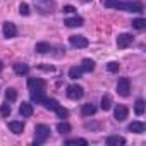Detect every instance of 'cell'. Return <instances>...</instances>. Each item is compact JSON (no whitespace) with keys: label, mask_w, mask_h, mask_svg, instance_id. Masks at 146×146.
Listing matches in <instances>:
<instances>
[{"label":"cell","mask_w":146,"mask_h":146,"mask_svg":"<svg viewBox=\"0 0 146 146\" xmlns=\"http://www.w3.org/2000/svg\"><path fill=\"white\" fill-rule=\"evenodd\" d=\"M81 69H83V72H91V70L95 69V62H93L91 58H83Z\"/></svg>","instance_id":"ffe728a7"},{"label":"cell","mask_w":146,"mask_h":146,"mask_svg":"<svg viewBox=\"0 0 146 146\" xmlns=\"http://www.w3.org/2000/svg\"><path fill=\"white\" fill-rule=\"evenodd\" d=\"M14 72L17 76H26L29 72V65L24 62H17V64H14Z\"/></svg>","instance_id":"7c38bea8"},{"label":"cell","mask_w":146,"mask_h":146,"mask_svg":"<svg viewBox=\"0 0 146 146\" xmlns=\"http://www.w3.org/2000/svg\"><path fill=\"white\" fill-rule=\"evenodd\" d=\"M19 12H21V16H29V5L28 4H21L19 5Z\"/></svg>","instance_id":"1f68e13d"},{"label":"cell","mask_w":146,"mask_h":146,"mask_svg":"<svg viewBox=\"0 0 146 146\" xmlns=\"http://www.w3.org/2000/svg\"><path fill=\"white\" fill-rule=\"evenodd\" d=\"M2 70H4V62L0 60V72H2Z\"/></svg>","instance_id":"836d02e7"},{"label":"cell","mask_w":146,"mask_h":146,"mask_svg":"<svg viewBox=\"0 0 146 146\" xmlns=\"http://www.w3.org/2000/svg\"><path fill=\"white\" fill-rule=\"evenodd\" d=\"M83 2H90V0H83Z\"/></svg>","instance_id":"e575fe53"},{"label":"cell","mask_w":146,"mask_h":146,"mask_svg":"<svg viewBox=\"0 0 146 146\" xmlns=\"http://www.w3.org/2000/svg\"><path fill=\"white\" fill-rule=\"evenodd\" d=\"M19 113L23 117H31L33 115V105L28 103V102H23V105L19 107Z\"/></svg>","instance_id":"5bb4252c"},{"label":"cell","mask_w":146,"mask_h":146,"mask_svg":"<svg viewBox=\"0 0 146 146\" xmlns=\"http://www.w3.org/2000/svg\"><path fill=\"white\" fill-rule=\"evenodd\" d=\"M83 95H84L83 86H79V84H70V86H67V96L70 100H79V98H83Z\"/></svg>","instance_id":"277c9868"},{"label":"cell","mask_w":146,"mask_h":146,"mask_svg":"<svg viewBox=\"0 0 146 146\" xmlns=\"http://www.w3.org/2000/svg\"><path fill=\"white\" fill-rule=\"evenodd\" d=\"M107 5L117 7V9L127 11V12H143L144 11V5L141 2H113V0H107Z\"/></svg>","instance_id":"6da1fadb"},{"label":"cell","mask_w":146,"mask_h":146,"mask_svg":"<svg viewBox=\"0 0 146 146\" xmlns=\"http://www.w3.org/2000/svg\"><path fill=\"white\" fill-rule=\"evenodd\" d=\"M9 129L14 132V134H21L24 131V124L21 120H11L9 122Z\"/></svg>","instance_id":"9a60e30c"},{"label":"cell","mask_w":146,"mask_h":146,"mask_svg":"<svg viewBox=\"0 0 146 146\" xmlns=\"http://www.w3.org/2000/svg\"><path fill=\"white\" fill-rule=\"evenodd\" d=\"M28 88H29V91H45L46 83L40 78H29L28 79Z\"/></svg>","instance_id":"5b68a950"},{"label":"cell","mask_w":146,"mask_h":146,"mask_svg":"<svg viewBox=\"0 0 146 146\" xmlns=\"http://www.w3.org/2000/svg\"><path fill=\"white\" fill-rule=\"evenodd\" d=\"M36 9L41 14H50L55 11V2L53 0H36Z\"/></svg>","instance_id":"3957f363"},{"label":"cell","mask_w":146,"mask_h":146,"mask_svg":"<svg viewBox=\"0 0 146 146\" xmlns=\"http://www.w3.org/2000/svg\"><path fill=\"white\" fill-rule=\"evenodd\" d=\"M64 23H65V26H69V28H79V26L84 24V19H83L81 16H74V17L65 19Z\"/></svg>","instance_id":"8fae6325"},{"label":"cell","mask_w":146,"mask_h":146,"mask_svg":"<svg viewBox=\"0 0 146 146\" xmlns=\"http://www.w3.org/2000/svg\"><path fill=\"white\" fill-rule=\"evenodd\" d=\"M55 112H57L58 119H67V117H69V110H67V108H64V107H60V105L55 108Z\"/></svg>","instance_id":"f1b7e54d"},{"label":"cell","mask_w":146,"mask_h":146,"mask_svg":"<svg viewBox=\"0 0 146 146\" xmlns=\"http://www.w3.org/2000/svg\"><path fill=\"white\" fill-rule=\"evenodd\" d=\"M95 112H96V107H95L93 103H86V105H83V108H81V113H83L84 117L95 115Z\"/></svg>","instance_id":"e0dca14e"},{"label":"cell","mask_w":146,"mask_h":146,"mask_svg":"<svg viewBox=\"0 0 146 146\" xmlns=\"http://www.w3.org/2000/svg\"><path fill=\"white\" fill-rule=\"evenodd\" d=\"M127 129L131 131V132H136V134H139V132H144V129H146V125L143 124V122H131L129 125H127Z\"/></svg>","instance_id":"2e32d148"},{"label":"cell","mask_w":146,"mask_h":146,"mask_svg":"<svg viewBox=\"0 0 146 146\" xmlns=\"http://www.w3.org/2000/svg\"><path fill=\"white\" fill-rule=\"evenodd\" d=\"M127 113H129V108H127L125 105H117L115 110H113V117H115V120H119V122L125 120V119H127Z\"/></svg>","instance_id":"9c48e42d"},{"label":"cell","mask_w":146,"mask_h":146,"mask_svg":"<svg viewBox=\"0 0 146 146\" xmlns=\"http://www.w3.org/2000/svg\"><path fill=\"white\" fill-rule=\"evenodd\" d=\"M65 144H67V146H70V144H83V146H86L88 141H86V139H81V137H74V139H67Z\"/></svg>","instance_id":"4316f807"},{"label":"cell","mask_w":146,"mask_h":146,"mask_svg":"<svg viewBox=\"0 0 146 146\" xmlns=\"http://www.w3.org/2000/svg\"><path fill=\"white\" fill-rule=\"evenodd\" d=\"M35 50H36L38 53H46V52L52 50V46H50V43H46V41H40V43H36Z\"/></svg>","instance_id":"d6986e66"},{"label":"cell","mask_w":146,"mask_h":146,"mask_svg":"<svg viewBox=\"0 0 146 146\" xmlns=\"http://www.w3.org/2000/svg\"><path fill=\"white\" fill-rule=\"evenodd\" d=\"M131 24H132V28H136V29H139V31L146 29V19H143V17H137V19H134Z\"/></svg>","instance_id":"7402d4cb"},{"label":"cell","mask_w":146,"mask_h":146,"mask_svg":"<svg viewBox=\"0 0 146 146\" xmlns=\"http://www.w3.org/2000/svg\"><path fill=\"white\" fill-rule=\"evenodd\" d=\"M41 103H43V107H45L46 110H55V108L58 107V102H57L55 98H45Z\"/></svg>","instance_id":"ac0fdd59"},{"label":"cell","mask_w":146,"mask_h":146,"mask_svg":"<svg viewBox=\"0 0 146 146\" xmlns=\"http://www.w3.org/2000/svg\"><path fill=\"white\" fill-rule=\"evenodd\" d=\"M64 12H74V7H72V5H65L64 7Z\"/></svg>","instance_id":"d6a6232c"},{"label":"cell","mask_w":146,"mask_h":146,"mask_svg":"<svg viewBox=\"0 0 146 146\" xmlns=\"http://www.w3.org/2000/svg\"><path fill=\"white\" fill-rule=\"evenodd\" d=\"M119 67H120V64H119V62H108V64H107L108 72H117V70H119Z\"/></svg>","instance_id":"4dcf8cb0"},{"label":"cell","mask_w":146,"mask_h":146,"mask_svg":"<svg viewBox=\"0 0 146 146\" xmlns=\"http://www.w3.org/2000/svg\"><path fill=\"white\" fill-rule=\"evenodd\" d=\"M2 31H4V36L5 38H14L16 35H17V28L14 26V23H4V26H2Z\"/></svg>","instance_id":"30bf717a"},{"label":"cell","mask_w":146,"mask_h":146,"mask_svg":"<svg viewBox=\"0 0 146 146\" xmlns=\"http://www.w3.org/2000/svg\"><path fill=\"white\" fill-rule=\"evenodd\" d=\"M31 100L36 103H41L45 100V91H31Z\"/></svg>","instance_id":"603a6c76"},{"label":"cell","mask_w":146,"mask_h":146,"mask_svg":"<svg viewBox=\"0 0 146 146\" xmlns=\"http://www.w3.org/2000/svg\"><path fill=\"white\" fill-rule=\"evenodd\" d=\"M107 144L108 146H124L125 144V139L122 136H108L107 137Z\"/></svg>","instance_id":"4fadbf2b"},{"label":"cell","mask_w":146,"mask_h":146,"mask_svg":"<svg viewBox=\"0 0 146 146\" xmlns=\"http://www.w3.org/2000/svg\"><path fill=\"white\" fill-rule=\"evenodd\" d=\"M57 132L67 134V132H70V125H69L67 122H58V124H57Z\"/></svg>","instance_id":"484cf974"},{"label":"cell","mask_w":146,"mask_h":146,"mask_svg":"<svg viewBox=\"0 0 146 146\" xmlns=\"http://www.w3.org/2000/svg\"><path fill=\"white\" fill-rule=\"evenodd\" d=\"M134 112H136V115H143L144 113V100H137L134 103Z\"/></svg>","instance_id":"d4e9b609"},{"label":"cell","mask_w":146,"mask_h":146,"mask_svg":"<svg viewBox=\"0 0 146 146\" xmlns=\"http://www.w3.org/2000/svg\"><path fill=\"white\" fill-rule=\"evenodd\" d=\"M129 91H131V81H129V78H120L119 83H117V93L120 96H129Z\"/></svg>","instance_id":"8992f818"},{"label":"cell","mask_w":146,"mask_h":146,"mask_svg":"<svg viewBox=\"0 0 146 146\" xmlns=\"http://www.w3.org/2000/svg\"><path fill=\"white\" fill-rule=\"evenodd\" d=\"M69 41H70V45L72 46H76V48H86L88 46V38L86 36H81V35H74V36H70L69 38Z\"/></svg>","instance_id":"52a82bcc"},{"label":"cell","mask_w":146,"mask_h":146,"mask_svg":"<svg viewBox=\"0 0 146 146\" xmlns=\"http://www.w3.org/2000/svg\"><path fill=\"white\" fill-rule=\"evenodd\" d=\"M35 136H36V143L35 144H40V143H45L50 136V127L45 125V124H38L35 127Z\"/></svg>","instance_id":"7a4b0ae2"},{"label":"cell","mask_w":146,"mask_h":146,"mask_svg":"<svg viewBox=\"0 0 146 146\" xmlns=\"http://www.w3.org/2000/svg\"><path fill=\"white\" fill-rule=\"evenodd\" d=\"M110 107H112V98L108 96V95H105V96H102V110H110Z\"/></svg>","instance_id":"cb8c5ba5"},{"label":"cell","mask_w":146,"mask_h":146,"mask_svg":"<svg viewBox=\"0 0 146 146\" xmlns=\"http://www.w3.org/2000/svg\"><path fill=\"white\" fill-rule=\"evenodd\" d=\"M5 98H7V102H14V100L17 98V91H16L14 88H9V90L5 91Z\"/></svg>","instance_id":"83f0119b"},{"label":"cell","mask_w":146,"mask_h":146,"mask_svg":"<svg viewBox=\"0 0 146 146\" xmlns=\"http://www.w3.org/2000/svg\"><path fill=\"white\" fill-rule=\"evenodd\" d=\"M132 41H134V36L129 33H122L117 36V46L119 48H127L129 45H132Z\"/></svg>","instance_id":"ba28073f"},{"label":"cell","mask_w":146,"mask_h":146,"mask_svg":"<svg viewBox=\"0 0 146 146\" xmlns=\"http://www.w3.org/2000/svg\"><path fill=\"white\" fill-rule=\"evenodd\" d=\"M11 112H12V110H11V105H9V103H2V105H0V113H2L4 117H9Z\"/></svg>","instance_id":"f546056e"},{"label":"cell","mask_w":146,"mask_h":146,"mask_svg":"<svg viewBox=\"0 0 146 146\" xmlns=\"http://www.w3.org/2000/svg\"><path fill=\"white\" fill-rule=\"evenodd\" d=\"M81 74H83V69H81V67H76V65H74V67L69 69V78H70V79H79Z\"/></svg>","instance_id":"44dd1931"}]
</instances>
